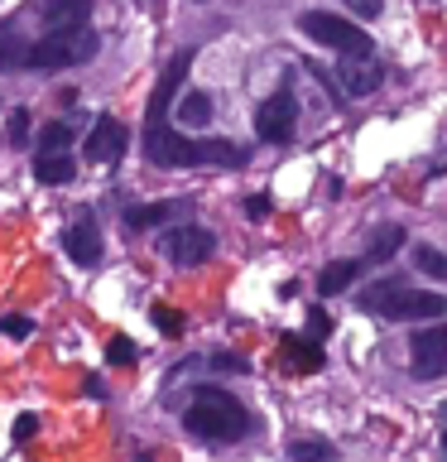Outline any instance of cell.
Segmentation results:
<instances>
[{"mask_svg":"<svg viewBox=\"0 0 447 462\" xmlns=\"http://www.w3.org/2000/svg\"><path fill=\"white\" fill-rule=\"evenodd\" d=\"M144 154L159 169H202V164H222V169H241L245 154L231 140H187L169 125H144Z\"/></svg>","mask_w":447,"mask_h":462,"instance_id":"6da1fadb","label":"cell"},{"mask_svg":"<svg viewBox=\"0 0 447 462\" xmlns=\"http://www.w3.org/2000/svg\"><path fill=\"white\" fill-rule=\"evenodd\" d=\"M183 424L202 443H241L251 433V410L222 385H197L183 410Z\"/></svg>","mask_w":447,"mask_h":462,"instance_id":"7a4b0ae2","label":"cell"},{"mask_svg":"<svg viewBox=\"0 0 447 462\" xmlns=\"http://www.w3.org/2000/svg\"><path fill=\"white\" fill-rule=\"evenodd\" d=\"M101 49V39L92 29H58V34H43L24 49L20 68H78V63H92Z\"/></svg>","mask_w":447,"mask_h":462,"instance_id":"3957f363","label":"cell"},{"mask_svg":"<svg viewBox=\"0 0 447 462\" xmlns=\"http://www.w3.org/2000/svg\"><path fill=\"white\" fill-rule=\"evenodd\" d=\"M298 24H303V34H308L313 43H323V49H332V53L370 58V34L356 20H342V14H332V10H308Z\"/></svg>","mask_w":447,"mask_h":462,"instance_id":"277c9868","label":"cell"},{"mask_svg":"<svg viewBox=\"0 0 447 462\" xmlns=\"http://www.w3.org/2000/svg\"><path fill=\"white\" fill-rule=\"evenodd\" d=\"M294 121H298V101L288 87H279L274 97L260 101V111H255V135L265 140V144H284V140H294Z\"/></svg>","mask_w":447,"mask_h":462,"instance_id":"5b68a950","label":"cell"},{"mask_svg":"<svg viewBox=\"0 0 447 462\" xmlns=\"http://www.w3.org/2000/svg\"><path fill=\"white\" fill-rule=\"evenodd\" d=\"M212 251H216V236L207 226H178V231L164 236V255L178 270H193V265H202V260H212Z\"/></svg>","mask_w":447,"mask_h":462,"instance_id":"8992f818","label":"cell"},{"mask_svg":"<svg viewBox=\"0 0 447 462\" xmlns=\"http://www.w3.org/2000/svg\"><path fill=\"white\" fill-rule=\"evenodd\" d=\"M130 150V130L115 121V116H101L87 135V159L92 164H121V154Z\"/></svg>","mask_w":447,"mask_h":462,"instance_id":"52a82bcc","label":"cell"},{"mask_svg":"<svg viewBox=\"0 0 447 462\" xmlns=\"http://www.w3.org/2000/svg\"><path fill=\"white\" fill-rule=\"evenodd\" d=\"M409 361H414V375H447V323L418 332L409 342Z\"/></svg>","mask_w":447,"mask_h":462,"instance_id":"ba28073f","label":"cell"},{"mask_svg":"<svg viewBox=\"0 0 447 462\" xmlns=\"http://www.w3.org/2000/svg\"><path fill=\"white\" fill-rule=\"evenodd\" d=\"M187 68H193V49H183L173 63L164 68V78H159L154 97H150V125H169V106H173V92H178V82L187 78Z\"/></svg>","mask_w":447,"mask_h":462,"instance_id":"9c48e42d","label":"cell"},{"mask_svg":"<svg viewBox=\"0 0 447 462\" xmlns=\"http://www.w3.org/2000/svg\"><path fill=\"white\" fill-rule=\"evenodd\" d=\"M87 14H92V0H43L39 24H43V34H58V29H87Z\"/></svg>","mask_w":447,"mask_h":462,"instance_id":"30bf717a","label":"cell"},{"mask_svg":"<svg viewBox=\"0 0 447 462\" xmlns=\"http://www.w3.org/2000/svg\"><path fill=\"white\" fill-rule=\"evenodd\" d=\"M380 63H375V58H346L342 63V72H337V87L346 97H370L375 87H380Z\"/></svg>","mask_w":447,"mask_h":462,"instance_id":"8fae6325","label":"cell"},{"mask_svg":"<svg viewBox=\"0 0 447 462\" xmlns=\"http://www.w3.org/2000/svg\"><path fill=\"white\" fill-rule=\"evenodd\" d=\"M404 294H409V280H404V274H385V280H375L370 289H360V309L389 318V313H395V303H399Z\"/></svg>","mask_w":447,"mask_h":462,"instance_id":"7c38bea8","label":"cell"},{"mask_svg":"<svg viewBox=\"0 0 447 462\" xmlns=\"http://www.w3.org/2000/svg\"><path fill=\"white\" fill-rule=\"evenodd\" d=\"M63 251L78 260V265H101V231L92 222H78L63 231Z\"/></svg>","mask_w":447,"mask_h":462,"instance_id":"4fadbf2b","label":"cell"},{"mask_svg":"<svg viewBox=\"0 0 447 462\" xmlns=\"http://www.w3.org/2000/svg\"><path fill=\"white\" fill-rule=\"evenodd\" d=\"M442 313H447V299H442V294L409 289V294L395 303V313H389V318H404V323H424V318H442Z\"/></svg>","mask_w":447,"mask_h":462,"instance_id":"5bb4252c","label":"cell"},{"mask_svg":"<svg viewBox=\"0 0 447 462\" xmlns=\"http://www.w3.org/2000/svg\"><path fill=\"white\" fill-rule=\"evenodd\" d=\"M183 202L178 198H164V202H144V208H130L125 212V231H154V226H169L178 217Z\"/></svg>","mask_w":447,"mask_h":462,"instance_id":"9a60e30c","label":"cell"},{"mask_svg":"<svg viewBox=\"0 0 447 462\" xmlns=\"http://www.w3.org/2000/svg\"><path fill=\"white\" fill-rule=\"evenodd\" d=\"M72 173H78V164H72V154H68V150H63V154H39V159H34V179H39V183H49V188L72 183Z\"/></svg>","mask_w":447,"mask_h":462,"instance_id":"2e32d148","label":"cell"},{"mask_svg":"<svg viewBox=\"0 0 447 462\" xmlns=\"http://www.w3.org/2000/svg\"><path fill=\"white\" fill-rule=\"evenodd\" d=\"M284 361L294 371H317L323 366V346H317L313 337H284Z\"/></svg>","mask_w":447,"mask_h":462,"instance_id":"e0dca14e","label":"cell"},{"mask_svg":"<svg viewBox=\"0 0 447 462\" xmlns=\"http://www.w3.org/2000/svg\"><path fill=\"white\" fill-rule=\"evenodd\" d=\"M356 260H332V265L317 274V294L323 299H332V294H342V289H351V280H356Z\"/></svg>","mask_w":447,"mask_h":462,"instance_id":"ac0fdd59","label":"cell"},{"mask_svg":"<svg viewBox=\"0 0 447 462\" xmlns=\"http://www.w3.org/2000/svg\"><path fill=\"white\" fill-rule=\"evenodd\" d=\"M399 245H404V231L399 226H380V231H370V241H366V260L370 265H385Z\"/></svg>","mask_w":447,"mask_h":462,"instance_id":"d6986e66","label":"cell"},{"mask_svg":"<svg viewBox=\"0 0 447 462\" xmlns=\"http://www.w3.org/2000/svg\"><path fill=\"white\" fill-rule=\"evenodd\" d=\"M207 121H212V97H207V92H187V97L178 101V125L202 130Z\"/></svg>","mask_w":447,"mask_h":462,"instance_id":"ffe728a7","label":"cell"},{"mask_svg":"<svg viewBox=\"0 0 447 462\" xmlns=\"http://www.w3.org/2000/svg\"><path fill=\"white\" fill-rule=\"evenodd\" d=\"M288 462H337V448L327 439H288Z\"/></svg>","mask_w":447,"mask_h":462,"instance_id":"44dd1931","label":"cell"},{"mask_svg":"<svg viewBox=\"0 0 447 462\" xmlns=\"http://www.w3.org/2000/svg\"><path fill=\"white\" fill-rule=\"evenodd\" d=\"M68 144H72V125H68V121H49V125H43L39 154H63Z\"/></svg>","mask_w":447,"mask_h":462,"instance_id":"7402d4cb","label":"cell"},{"mask_svg":"<svg viewBox=\"0 0 447 462\" xmlns=\"http://www.w3.org/2000/svg\"><path fill=\"white\" fill-rule=\"evenodd\" d=\"M414 265L424 270L428 280L447 284V255H442V251H433V245H418V251H414Z\"/></svg>","mask_w":447,"mask_h":462,"instance_id":"603a6c76","label":"cell"},{"mask_svg":"<svg viewBox=\"0 0 447 462\" xmlns=\"http://www.w3.org/2000/svg\"><path fill=\"white\" fill-rule=\"evenodd\" d=\"M154 328L164 332V337H178V332H183V313H173L169 303H154Z\"/></svg>","mask_w":447,"mask_h":462,"instance_id":"cb8c5ba5","label":"cell"},{"mask_svg":"<svg viewBox=\"0 0 447 462\" xmlns=\"http://www.w3.org/2000/svg\"><path fill=\"white\" fill-rule=\"evenodd\" d=\"M106 356H111V366H135L140 346L130 342V337H111V346H106Z\"/></svg>","mask_w":447,"mask_h":462,"instance_id":"d4e9b609","label":"cell"},{"mask_svg":"<svg viewBox=\"0 0 447 462\" xmlns=\"http://www.w3.org/2000/svg\"><path fill=\"white\" fill-rule=\"evenodd\" d=\"M212 366L216 371H231V375H241V371H251V361L236 356V352H212Z\"/></svg>","mask_w":447,"mask_h":462,"instance_id":"484cf974","label":"cell"},{"mask_svg":"<svg viewBox=\"0 0 447 462\" xmlns=\"http://www.w3.org/2000/svg\"><path fill=\"white\" fill-rule=\"evenodd\" d=\"M351 14H360V20H380V10H385V0H342Z\"/></svg>","mask_w":447,"mask_h":462,"instance_id":"4316f807","label":"cell"},{"mask_svg":"<svg viewBox=\"0 0 447 462\" xmlns=\"http://www.w3.org/2000/svg\"><path fill=\"white\" fill-rule=\"evenodd\" d=\"M14 443H24V439H34V433H39V414H20V419H14Z\"/></svg>","mask_w":447,"mask_h":462,"instance_id":"83f0119b","label":"cell"},{"mask_svg":"<svg viewBox=\"0 0 447 462\" xmlns=\"http://www.w3.org/2000/svg\"><path fill=\"white\" fill-rule=\"evenodd\" d=\"M24 135H29V111H14L10 116V144H24Z\"/></svg>","mask_w":447,"mask_h":462,"instance_id":"f1b7e54d","label":"cell"},{"mask_svg":"<svg viewBox=\"0 0 447 462\" xmlns=\"http://www.w3.org/2000/svg\"><path fill=\"white\" fill-rule=\"evenodd\" d=\"M0 332H5V337H29V332H34V323H29V318H5V323H0Z\"/></svg>","mask_w":447,"mask_h":462,"instance_id":"f546056e","label":"cell"},{"mask_svg":"<svg viewBox=\"0 0 447 462\" xmlns=\"http://www.w3.org/2000/svg\"><path fill=\"white\" fill-rule=\"evenodd\" d=\"M308 328H313V337H323V332H327V313H323V309H313Z\"/></svg>","mask_w":447,"mask_h":462,"instance_id":"4dcf8cb0","label":"cell"},{"mask_svg":"<svg viewBox=\"0 0 447 462\" xmlns=\"http://www.w3.org/2000/svg\"><path fill=\"white\" fill-rule=\"evenodd\" d=\"M245 212H251V217H265V212H269V198H251V202H245Z\"/></svg>","mask_w":447,"mask_h":462,"instance_id":"1f68e13d","label":"cell"},{"mask_svg":"<svg viewBox=\"0 0 447 462\" xmlns=\"http://www.w3.org/2000/svg\"><path fill=\"white\" fill-rule=\"evenodd\" d=\"M438 419H442V429H447V400L438 404Z\"/></svg>","mask_w":447,"mask_h":462,"instance_id":"d6a6232c","label":"cell"},{"mask_svg":"<svg viewBox=\"0 0 447 462\" xmlns=\"http://www.w3.org/2000/svg\"><path fill=\"white\" fill-rule=\"evenodd\" d=\"M442 448H447V429H442Z\"/></svg>","mask_w":447,"mask_h":462,"instance_id":"836d02e7","label":"cell"}]
</instances>
